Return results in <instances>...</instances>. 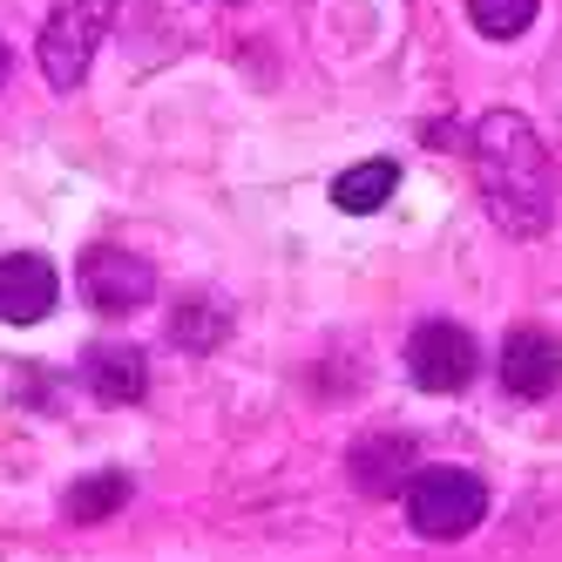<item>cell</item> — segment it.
Returning <instances> with one entry per match:
<instances>
[{"instance_id": "obj_1", "label": "cell", "mask_w": 562, "mask_h": 562, "mask_svg": "<svg viewBox=\"0 0 562 562\" xmlns=\"http://www.w3.org/2000/svg\"><path fill=\"white\" fill-rule=\"evenodd\" d=\"M474 177H481V204L508 237H542L555 217V177H549V149L536 136L529 115L488 109L474 123Z\"/></svg>"}, {"instance_id": "obj_2", "label": "cell", "mask_w": 562, "mask_h": 562, "mask_svg": "<svg viewBox=\"0 0 562 562\" xmlns=\"http://www.w3.org/2000/svg\"><path fill=\"white\" fill-rule=\"evenodd\" d=\"M115 21V0H48V27H42V75H48V89L68 95V89H82L89 82V61L102 48V34Z\"/></svg>"}, {"instance_id": "obj_3", "label": "cell", "mask_w": 562, "mask_h": 562, "mask_svg": "<svg viewBox=\"0 0 562 562\" xmlns=\"http://www.w3.org/2000/svg\"><path fill=\"white\" fill-rule=\"evenodd\" d=\"M400 502H407L414 536H427V542H461L468 529H481V515H488V488L461 468H420L407 488H400Z\"/></svg>"}, {"instance_id": "obj_4", "label": "cell", "mask_w": 562, "mask_h": 562, "mask_svg": "<svg viewBox=\"0 0 562 562\" xmlns=\"http://www.w3.org/2000/svg\"><path fill=\"white\" fill-rule=\"evenodd\" d=\"M407 373L420 393H461L481 373V352L468 339V326H448V318H427V326L407 339Z\"/></svg>"}, {"instance_id": "obj_5", "label": "cell", "mask_w": 562, "mask_h": 562, "mask_svg": "<svg viewBox=\"0 0 562 562\" xmlns=\"http://www.w3.org/2000/svg\"><path fill=\"white\" fill-rule=\"evenodd\" d=\"M149 292H156V271H149L136 251H123V245H95V251H82V299H89L95 312L123 318V312H136Z\"/></svg>"}, {"instance_id": "obj_6", "label": "cell", "mask_w": 562, "mask_h": 562, "mask_svg": "<svg viewBox=\"0 0 562 562\" xmlns=\"http://www.w3.org/2000/svg\"><path fill=\"white\" fill-rule=\"evenodd\" d=\"M61 299V278L42 251H14L0 258V318L8 326H34V318H48Z\"/></svg>"}, {"instance_id": "obj_7", "label": "cell", "mask_w": 562, "mask_h": 562, "mask_svg": "<svg viewBox=\"0 0 562 562\" xmlns=\"http://www.w3.org/2000/svg\"><path fill=\"white\" fill-rule=\"evenodd\" d=\"M555 380H562V346L549 333H536V326L508 333V346H502V386L515 400H542V393H555Z\"/></svg>"}, {"instance_id": "obj_8", "label": "cell", "mask_w": 562, "mask_h": 562, "mask_svg": "<svg viewBox=\"0 0 562 562\" xmlns=\"http://www.w3.org/2000/svg\"><path fill=\"white\" fill-rule=\"evenodd\" d=\"M82 380H89L95 400H109V407H136V400L149 393V359H143V346L109 339V346H89Z\"/></svg>"}, {"instance_id": "obj_9", "label": "cell", "mask_w": 562, "mask_h": 562, "mask_svg": "<svg viewBox=\"0 0 562 562\" xmlns=\"http://www.w3.org/2000/svg\"><path fill=\"white\" fill-rule=\"evenodd\" d=\"M352 481L367 495H400L414 481V440L407 434H373L352 448Z\"/></svg>"}, {"instance_id": "obj_10", "label": "cell", "mask_w": 562, "mask_h": 562, "mask_svg": "<svg viewBox=\"0 0 562 562\" xmlns=\"http://www.w3.org/2000/svg\"><path fill=\"white\" fill-rule=\"evenodd\" d=\"M393 183H400V170L386 164V156H373V164H352V170L333 183V204L352 211V217H367V211H380L386 196H393Z\"/></svg>"}, {"instance_id": "obj_11", "label": "cell", "mask_w": 562, "mask_h": 562, "mask_svg": "<svg viewBox=\"0 0 562 562\" xmlns=\"http://www.w3.org/2000/svg\"><path fill=\"white\" fill-rule=\"evenodd\" d=\"M536 8H542V0H468L474 27L488 34V42H515V34H529L536 27Z\"/></svg>"}, {"instance_id": "obj_12", "label": "cell", "mask_w": 562, "mask_h": 562, "mask_svg": "<svg viewBox=\"0 0 562 562\" xmlns=\"http://www.w3.org/2000/svg\"><path fill=\"white\" fill-rule=\"evenodd\" d=\"M123 502H130V481H123V474H95V481H75L61 508H68L75 521H102V515H115Z\"/></svg>"}, {"instance_id": "obj_13", "label": "cell", "mask_w": 562, "mask_h": 562, "mask_svg": "<svg viewBox=\"0 0 562 562\" xmlns=\"http://www.w3.org/2000/svg\"><path fill=\"white\" fill-rule=\"evenodd\" d=\"M224 326H231L224 305H183L170 333H177V346H190V352H211V346L224 339Z\"/></svg>"}, {"instance_id": "obj_14", "label": "cell", "mask_w": 562, "mask_h": 562, "mask_svg": "<svg viewBox=\"0 0 562 562\" xmlns=\"http://www.w3.org/2000/svg\"><path fill=\"white\" fill-rule=\"evenodd\" d=\"M8 68H14V61H8V48H0V89H8Z\"/></svg>"}]
</instances>
